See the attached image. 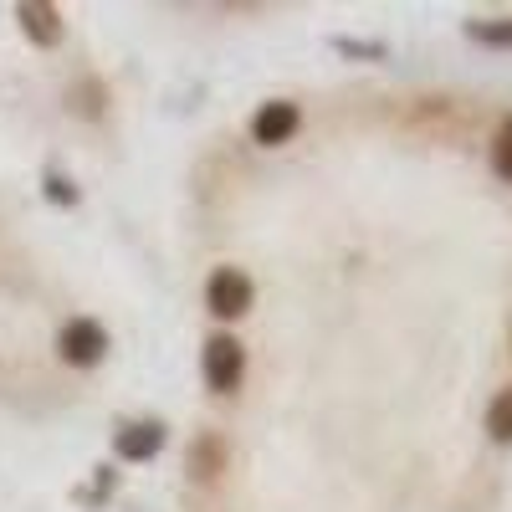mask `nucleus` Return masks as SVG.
<instances>
[{
  "label": "nucleus",
  "mask_w": 512,
  "mask_h": 512,
  "mask_svg": "<svg viewBox=\"0 0 512 512\" xmlns=\"http://www.w3.org/2000/svg\"><path fill=\"white\" fill-rule=\"evenodd\" d=\"M200 374H205V384L216 395H231L241 384V374H246V349L236 344L231 333H210L205 349H200Z\"/></svg>",
  "instance_id": "nucleus-1"
},
{
  "label": "nucleus",
  "mask_w": 512,
  "mask_h": 512,
  "mask_svg": "<svg viewBox=\"0 0 512 512\" xmlns=\"http://www.w3.org/2000/svg\"><path fill=\"white\" fill-rule=\"evenodd\" d=\"M251 303H256V287H251V277H246L241 267H221V272H210V282H205V308L216 313V318L236 323V318H246V313H251Z\"/></svg>",
  "instance_id": "nucleus-2"
},
{
  "label": "nucleus",
  "mask_w": 512,
  "mask_h": 512,
  "mask_svg": "<svg viewBox=\"0 0 512 512\" xmlns=\"http://www.w3.org/2000/svg\"><path fill=\"white\" fill-rule=\"evenodd\" d=\"M57 354H62L72 369H93V364H103V354H108V328H103L98 318H72V323H62V333H57Z\"/></svg>",
  "instance_id": "nucleus-3"
},
{
  "label": "nucleus",
  "mask_w": 512,
  "mask_h": 512,
  "mask_svg": "<svg viewBox=\"0 0 512 512\" xmlns=\"http://www.w3.org/2000/svg\"><path fill=\"white\" fill-rule=\"evenodd\" d=\"M297 128H303V113H297V103H287V98H272V103H262V108L251 113V139L262 144V149L292 144Z\"/></svg>",
  "instance_id": "nucleus-4"
},
{
  "label": "nucleus",
  "mask_w": 512,
  "mask_h": 512,
  "mask_svg": "<svg viewBox=\"0 0 512 512\" xmlns=\"http://www.w3.org/2000/svg\"><path fill=\"white\" fill-rule=\"evenodd\" d=\"M164 436H169V425L144 415V420H123L118 431H113V451L123 461H154L164 451Z\"/></svg>",
  "instance_id": "nucleus-5"
},
{
  "label": "nucleus",
  "mask_w": 512,
  "mask_h": 512,
  "mask_svg": "<svg viewBox=\"0 0 512 512\" xmlns=\"http://www.w3.org/2000/svg\"><path fill=\"white\" fill-rule=\"evenodd\" d=\"M16 21H21V31H26V41L31 47H62V36H67V26H62V11L52 6V0H21L16 6Z\"/></svg>",
  "instance_id": "nucleus-6"
},
{
  "label": "nucleus",
  "mask_w": 512,
  "mask_h": 512,
  "mask_svg": "<svg viewBox=\"0 0 512 512\" xmlns=\"http://www.w3.org/2000/svg\"><path fill=\"white\" fill-rule=\"evenodd\" d=\"M226 461H231L226 436H221V431H200V436L190 441V451H185V472H190V482H221Z\"/></svg>",
  "instance_id": "nucleus-7"
},
{
  "label": "nucleus",
  "mask_w": 512,
  "mask_h": 512,
  "mask_svg": "<svg viewBox=\"0 0 512 512\" xmlns=\"http://www.w3.org/2000/svg\"><path fill=\"white\" fill-rule=\"evenodd\" d=\"M67 108L77 118H88L98 123L108 113V88H103V77H72V88H67Z\"/></svg>",
  "instance_id": "nucleus-8"
},
{
  "label": "nucleus",
  "mask_w": 512,
  "mask_h": 512,
  "mask_svg": "<svg viewBox=\"0 0 512 512\" xmlns=\"http://www.w3.org/2000/svg\"><path fill=\"white\" fill-rule=\"evenodd\" d=\"M487 436L497 446H512V384H507V390H497L492 405H487Z\"/></svg>",
  "instance_id": "nucleus-9"
},
{
  "label": "nucleus",
  "mask_w": 512,
  "mask_h": 512,
  "mask_svg": "<svg viewBox=\"0 0 512 512\" xmlns=\"http://www.w3.org/2000/svg\"><path fill=\"white\" fill-rule=\"evenodd\" d=\"M466 36L477 47H512V21H466Z\"/></svg>",
  "instance_id": "nucleus-10"
},
{
  "label": "nucleus",
  "mask_w": 512,
  "mask_h": 512,
  "mask_svg": "<svg viewBox=\"0 0 512 512\" xmlns=\"http://www.w3.org/2000/svg\"><path fill=\"white\" fill-rule=\"evenodd\" d=\"M492 169L502 180H512V113L497 123V134H492Z\"/></svg>",
  "instance_id": "nucleus-11"
},
{
  "label": "nucleus",
  "mask_w": 512,
  "mask_h": 512,
  "mask_svg": "<svg viewBox=\"0 0 512 512\" xmlns=\"http://www.w3.org/2000/svg\"><path fill=\"white\" fill-rule=\"evenodd\" d=\"M333 47L344 52V57H374V62L384 57V47H379V41H349V36H338Z\"/></svg>",
  "instance_id": "nucleus-12"
},
{
  "label": "nucleus",
  "mask_w": 512,
  "mask_h": 512,
  "mask_svg": "<svg viewBox=\"0 0 512 512\" xmlns=\"http://www.w3.org/2000/svg\"><path fill=\"white\" fill-rule=\"evenodd\" d=\"M41 190H47L57 205H77V190H72V180H67V175H47V180H41Z\"/></svg>",
  "instance_id": "nucleus-13"
},
{
  "label": "nucleus",
  "mask_w": 512,
  "mask_h": 512,
  "mask_svg": "<svg viewBox=\"0 0 512 512\" xmlns=\"http://www.w3.org/2000/svg\"><path fill=\"white\" fill-rule=\"evenodd\" d=\"M507 349H512V318H507Z\"/></svg>",
  "instance_id": "nucleus-14"
}]
</instances>
